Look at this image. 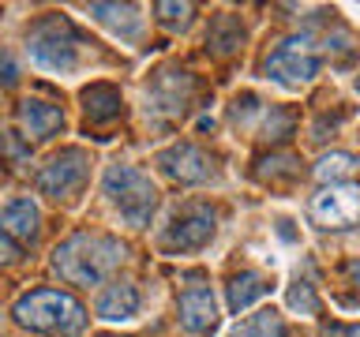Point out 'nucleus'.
<instances>
[{"label":"nucleus","instance_id":"f3484780","mask_svg":"<svg viewBox=\"0 0 360 337\" xmlns=\"http://www.w3.org/2000/svg\"><path fill=\"white\" fill-rule=\"evenodd\" d=\"M83 109L94 124H105L112 117H120V90L109 83H94L83 90Z\"/></svg>","mask_w":360,"mask_h":337},{"label":"nucleus","instance_id":"0eeeda50","mask_svg":"<svg viewBox=\"0 0 360 337\" xmlns=\"http://www.w3.org/2000/svg\"><path fill=\"white\" fill-rule=\"evenodd\" d=\"M86 154L83 150H60L49 165L38 173V191L49 199H68L83 187L86 180Z\"/></svg>","mask_w":360,"mask_h":337},{"label":"nucleus","instance_id":"6ab92c4d","mask_svg":"<svg viewBox=\"0 0 360 337\" xmlns=\"http://www.w3.org/2000/svg\"><path fill=\"white\" fill-rule=\"evenodd\" d=\"M356 168H360V157H356V154L334 150V154L319 157V165H315V176H319V180H342V176H349V173H356Z\"/></svg>","mask_w":360,"mask_h":337},{"label":"nucleus","instance_id":"412c9836","mask_svg":"<svg viewBox=\"0 0 360 337\" xmlns=\"http://www.w3.org/2000/svg\"><path fill=\"white\" fill-rule=\"evenodd\" d=\"M289 308L300 311V315H315L319 311V296H315V289L308 281H297V285L289 289Z\"/></svg>","mask_w":360,"mask_h":337},{"label":"nucleus","instance_id":"5701e85b","mask_svg":"<svg viewBox=\"0 0 360 337\" xmlns=\"http://www.w3.org/2000/svg\"><path fill=\"white\" fill-rule=\"evenodd\" d=\"M289 131H292V117H289V112H281V109H274L266 117V139H285Z\"/></svg>","mask_w":360,"mask_h":337},{"label":"nucleus","instance_id":"dca6fc26","mask_svg":"<svg viewBox=\"0 0 360 337\" xmlns=\"http://www.w3.org/2000/svg\"><path fill=\"white\" fill-rule=\"evenodd\" d=\"M90 15L98 22H105V27H112L120 38H135L143 30V15L131 4H90Z\"/></svg>","mask_w":360,"mask_h":337},{"label":"nucleus","instance_id":"1a4fd4ad","mask_svg":"<svg viewBox=\"0 0 360 337\" xmlns=\"http://www.w3.org/2000/svg\"><path fill=\"white\" fill-rule=\"evenodd\" d=\"M158 165L165 168V176L180 180V184H202V180L210 176L207 154L191 143H176V146H169V150H162L158 154Z\"/></svg>","mask_w":360,"mask_h":337},{"label":"nucleus","instance_id":"bb28decb","mask_svg":"<svg viewBox=\"0 0 360 337\" xmlns=\"http://www.w3.org/2000/svg\"><path fill=\"white\" fill-rule=\"evenodd\" d=\"M356 94H360V79H356Z\"/></svg>","mask_w":360,"mask_h":337},{"label":"nucleus","instance_id":"f8f14e48","mask_svg":"<svg viewBox=\"0 0 360 337\" xmlns=\"http://www.w3.org/2000/svg\"><path fill=\"white\" fill-rule=\"evenodd\" d=\"M180 322H184V330H191V333L214 330V322H218V303H214V292L202 289V285L180 292Z\"/></svg>","mask_w":360,"mask_h":337},{"label":"nucleus","instance_id":"39448f33","mask_svg":"<svg viewBox=\"0 0 360 337\" xmlns=\"http://www.w3.org/2000/svg\"><path fill=\"white\" fill-rule=\"evenodd\" d=\"M315 72H319V53H315L311 38H285L274 53L266 56V75L274 83H285V86H300V83H311Z\"/></svg>","mask_w":360,"mask_h":337},{"label":"nucleus","instance_id":"20e7f679","mask_svg":"<svg viewBox=\"0 0 360 337\" xmlns=\"http://www.w3.org/2000/svg\"><path fill=\"white\" fill-rule=\"evenodd\" d=\"M105 195L109 202L120 210V218L135 225V229H143V225H150L154 218V210H158V187H154V180L139 173L135 165H109L105 168Z\"/></svg>","mask_w":360,"mask_h":337},{"label":"nucleus","instance_id":"aec40b11","mask_svg":"<svg viewBox=\"0 0 360 337\" xmlns=\"http://www.w3.org/2000/svg\"><path fill=\"white\" fill-rule=\"evenodd\" d=\"M210 45L218 53H233L236 45H240V22H236L233 15H218L210 27Z\"/></svg>","mask_w":360,"mask_h":337},{"label":"nucleus","instance_id":"ddd939ff","mask_svg":"<svg viewBox=\"0 0 360 337\" xmlns=\"http://www.w3.org/2000/svg\"><path fill=\"white\" fill-rule=\"evenodd\" d=\"M188 94H191V79L184 72H162V75H158V83H154V90H150V105L158 112L176 117V112H184Z\"/></svg>","mask_w":360,"mask_h":337},{"label":"nucleus","instance_id":"2eb2a0df","mask_svg":"<svg viewBox=\"0 0 360 337\" xmlns=\"http://www.w3.org/2000/svg\"><path fill=\"white\" fill-rule=\"evenodd\" d=\"M266 277L263 274H255V270H244V274H236L229 285H225V300H229V311L233 315H240L248 311L259 296H266Z\"/></svg>","mask_w":360,"mask_h":337},{"label":"nucleus","instance_id":"9d476101","mask_svg":"<svg viewBox=\"0 0 360 337\" xmlns=\"http://www.w3.org/2000/svg\"><path fill=\"white\" fill-rule=\"evenodd\" d=\"M19 128L27 139H49L64 128V112L53 105V101L41 98H22L19 101Z\"/></svg>","mask_w":360,"mask_h":337},{"label":"nucleus","instance_id":"a211bd4d","mask_svg":"<svg viewBox=\"0 0 360 337\" xmlns=\"http://www.w3.org/2000/svg\"><path fill=\"white\" fill-rule=\"evenodd\" d=\"M233 337H289V330H285V322H281V315L274 308H266V311L248 315V319L233 330Z\"/></svg>","mask_w":360,"mask_h":337},{"label":"nucleus","instance_id":"f03ea898","mask_svg":"<svg viewBox=\"0 0 360 337\" xmlns=\"http://www.w3.org/2000/svg\"><path fill=\"white\" fill-rule=\"evenodd\" d=\"M19 326H27L34 333H56V337H75L86 326V311L72 292L60 289H34L27 296L15 300L11 308Z\"/></svg>","mask_w":360,"mask_h":337},{"label":"nucleus","instance_id":"a878e982","mask_svg":"<svg viewBox=\"0 0 360 337\" xmlns=\"http://www.w3.org/2000/svg\"><path fill=\"white\" fill-rule=\"evenodd\" d=\"M349 274H353V277L360 281V263H356V266H349Z\"/></svg>","mask_w":360,"mask_h":337},{"label":"nucleus","instance_id":"423d86ee","mask_svg":"<svg viewBox=\"0 0 360 337\" xmlns=\"http://www.w3.org/2000/svg\"><path fill=\"white\" fill-rule=\"evenodd\" d=\"M311 221L319 229H353L360 225V184H330L311 199Z\"/></svg>","mask_w":360,"mask_h":337},{"label":"nucleus","instance_id":"9b49d317","mask_svg":"<svg viewBox=\"0 0 360 337\" xmlns=\"http://www.w3.org/2000/svg\"><path fill=\"white\" fill-rule=\"evenodd\" d=\"M38 225H41V213L34 206V199H11L0 210V236H8L15 244H34Z\"/></svg>","mask_w":360,"mask_h":337},{"label":"nucleus","instance_id":"6e6552de","mask_svg":"<svg viewBox=\"0 0 360 337\" xmlns=\"http://www.w3.org/2000/svg\"><path fill=\"white\" fill-rule=\"evenodd\" d=\"M214 236V210L210 206H188L180 210L173 225L165 229L162 236V247L165 251H195V247H202Z\"/></svg>","mask_w":360,"mask_h":337},{"label":"nucleus","instance_id":"4468645a","mask_svg":"<svg viewBox=\"0 0 360 337\" xmlns=\"http://www.w3.org/2000/svg\"><path fill=\"white\" fill-rule=\"evenodd\" d=\"M98 315L105 322H128L139 315V292L128 281H112V285L98 296Z\"/></svg>","mask_w":360,"mask_h":337},{"label":"nucleus","instance_id":"b1692460","mask_svg":"<svg viewBox=\"0 0 360 337\" xmlns=\"http://www.w3.org/2000/svg\"><path fill=\"white\" fill-rule=\"evenodd\" d=\"M19 79V67L11 64V56L8 53H0V86H11Z\"/></svg>","mask_w":360,"mask_h":337},{"label":"nucleus","instance_id":"4be33fe9","mask_svg":"<svg viewBox=\"0 0 360 337\" xmlns=\"http://www.w3.org/2000/svg\"><path fill=\"white\" fill-rule=\"evenodd\" d=\"M158 19H162L169 30H184L191 22V4H169V0H162V4H158Z\"/></svg>","mask_w":360,"mask_h":337},{"label":"nucleus","instance_id":"f257e3e1","mask_svg":"<svg viewBox=\"0 0 360 337\" xmlns=\"http://www.w3.org/2000/svg\"><path fill=\"white\" fill-rule=\"evenodd\" d=\"M124 263V244L117 236L105 232H75L64 244H56L53 266L56 274L72 285H98L101 277H109L112 270Z\"/></svg>","mask_w":360,"mask_h":337},{"label":"nucleus","instance_id":"393cba45","mask_svg":"<svg viewBox=\"0 0 360 337\" xmlns=\"http://www.w3.org/2000/svg\"><path fill=\"white\" fill-rule=\"evenodd\" d=\"M19 258V247L8 244V236H0V263H15Z\"/></svg>","mask_w":360,"mask_h":337},{"label":"nucleus","instance_id":"7ed1b4c3","mask_svg":"<svg viewBox=\"0 0 360 337\" xmlns=\"http://www.w3.org/2000/svg\"><path fill=\"white\" fill-rule=\"evenodd\" d=\"M27 49L34 56V64L45 72H75L79 67V53H83V38L75 34V27L60 15H45L30 27L27 34Z\"/></svg>","mask_w":360,"mask_h":337}]
</instances>
